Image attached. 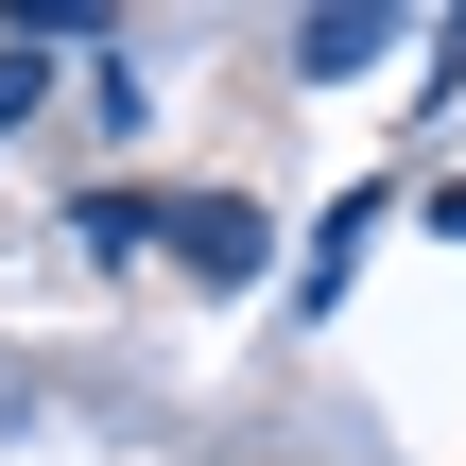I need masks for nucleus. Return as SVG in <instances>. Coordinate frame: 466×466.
Returning a JSON list of instances; mask_svg holds the SVG:
<instances>
[{
  "label": "nucleus",
  "instance_id": "nucleus-1",
  "mask_svg": "<svg viewBox=\"0 0 466 466\" xmlns=\"http://www.w3.org/2000/svg\"><path fill=\"white\" fill-rule=\"evenodd\" d=\"M156 242H173L190 277H259V259H277V225H259L242 190H156Z\"/></svg>",
  "mask_w": 466,
  "mask_h": 466
},
{
  "label": "nucleus",
  "instance_id": "nucleus-2",
  "mask_svg": "<svg viewBox=\"0 0 466 466\" xmlns=\"http://www.w3.org/2000/svg\"><path fill=\"white\" fill-rule=\"evenodd\" d=\"M35 86H52V52H35V35H0V121H35Z\"/></svg>",
  "mask_w": 466,
  "mask_h": 466
},
{
  "label": "nucleus",
  "instance_id": "nucleus-3",
  "mask_svg": "<svg viewBox=\"0 0 466 466\" xmlns=\"http://www.w3.org/2000/svg\"><path fill=\"white\" fill-rule=\"evenodd\" d=\"M432 225H450V242H466V173H450V190H432Z\"/></svg>",
  "mask_w": 466,
  "mask_h": 466
}]
</instances>
